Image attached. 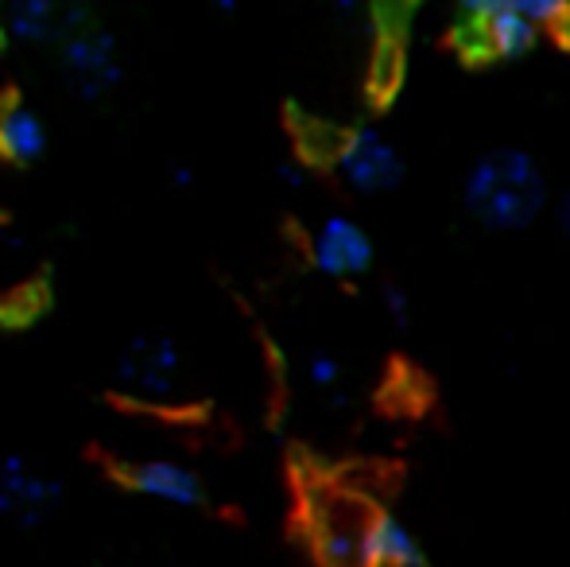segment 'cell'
I'll return each instance as SVG.
<instances>
[{
  "instance_id": "obj_7",
  "label": "cell",
  "mask_w": 570,
  "mask_h": 567,
  "mask_svg": "<svg viewBox=\"0 0 570 567\" xmlns=\"http://www.w3.org/2000/svg\"><path fill=\"white\" fill-rule=\"evenodd\" d=\"M90 20V0H4L0 8L4 36L23 47H59Z\"/></svg>"
},
{
  "instance_id": "obj_4",
  "label": "cell",
  "mask_w": 570,
  "mask_h": 567,
  "mask_svg": "<svg viewBox=\"0 0 570 567\" xmlns=\"http://www.w3.org/2000/svg\"><path fill=\"white\" fill-rule=\"evenodd\" d=\"M368 521L373 514L345 493H318L311 506V545H315L318 564L368 567Z\"/></svg>"
},
{
  "instance_id": "obj_5",
  "label": "cell",
  "mask_w": 570,
  "mask_h": 567,
  "mask_svg": "<svg viewBox=\"0 0 570 567\" xmlns=\"http://www.w3.org/2000/svg\"><path fill=\"white\" fill-rule=\"evenodd\" d=\"M62 506V482L28 454L0 459V517L16 529H36Z\"/></svg>"
},
{
  "instance_id": "obj_10",
  "label": "cell",
  "mask_w": 570,
  "mask_h": 567,
  "mask_svg": "<svg viewBox=\"0 0 570 567\" xmlns=\"http://www.w3.org/2000/svg\"><path fill=\"white\" fill-rule=\"evenodd\" d=\"M117 478L128 486L132 493L159 506H175V509H195L206 501V486L187 462L175 459H132L117 470Z\"/></svg>"
},
{
  "instance_id": "obj_12",
  "label": "cell",
  "mask_w": 570,
  "mask_h": 567,
  "mask_svg": "<svg viewBox=\"0 0 570 567\" xmlns=\"http://www.w3.org/2000/svg\"><path fill=\"white\" fill-rule=\"evenodd\" d=\"M368 567H428L423 540L389 509H376L368 521Z\"/></svg>"
},
{
  "instance_id": "obj_8",
  "label": "cell",
  "mask_w": 570,
  "mask_h": 567,
  "mask_svg": "<svg viewBox=\"0 0 570 567\" xmlns=\"http://www.w3.org/2000/svg\"><path fill=\"white\" fill-rule=\"evenodd\" d=\"M540 31H543L540 23L528 20L524 12H501V16H489V20H470V16H462L454 31V43L465 59L512 62L535 51Z\"/></svg>"
},
{
  "instance_id": "obj_11",
  "label": "cell",
  "mask_w": 570,
  "mask_h": 567,
  "mask_svg": "<svg viewBox=\"0 0 570 567\" xmlns=\"http://www.w3.org/2000/svg\"><path fill=\"white\" fill-rule=\"evenodd\" d=\"M51 148V129L43 114L23 98H0V159L12 167H31Z\"/></svg>"
},
{
  "instance_id": "obj_9",
  "label": "cell",
  "mask_w": 570,
  "mask_h": 567,
  "mask_svg": "<svg viewBox=\"0 0 570 567\" xmlns=\"http://www.w3.org/2000/svg\"><path fill=\"white\" fill-rule=\"evenodd\" d=\"M311 265L331 281H353L373 268V237L361 222L345 218V214H331L315 226L307 242Z\"/></svg>"
},
{
  "instance_id": "obj_18",
  "label": "cell",
  "mask_w": 570,
  "mask_h": 567,
  "mask_svg": "<svg viewBox=\"0 0 570 567\" xmlns=\"http://www.w3.org/2000/svg\"><path fill=\"white\" fill-rule=\"evenodd\" d=\"M556 31H559V39H563V43L570 47V12L563 16V23H559V28H556Z\"/></svg>"
},
{
  "instance_id": "obj_6",
  "label": "cell",
  "mask_w": 570,
  "mask_h": 567,
  "mask_svg": "<svg viewBox=\"0 0 570 567\" xmlns=\"http://www.w3.org/2000/svg\"><path fill=\"white\" fill-rule=\"evenodd\" d=\"M334 172L357 195H384L404 179V159L381 129H350L334 148Z\"/></svg>"
},
{
  "instance_id": "obj_15",
  "label": "cell",
  "mask_w": 570,
  "mask_h": 567,
  "mask_svg": "<svg viewBox=\"0 0 570 567\" xmlns=\"http://www.w3.org/2000/svg\"><path fill=\"white\" fill-rule=\"evenodd\" d=\"M384 300H389V315L404 323V319H407V300H404V295H400V292H389Z\"/></svg>"
},
{
  "instance_id": "obj_2",
  "label": "cell",
  "mask_w": 570,
  "mask_h": 567,
  "mask_svg": "<svg viewBox=\"0 0 570 567\" xmlns=\"http://www.w3.org/2000/svg\"><path fill=\"white\" fill-rule=\"evenodd\" d=\"M114 381L125 401L144 404V409H167L187 393V354L164 331L132 334L117 350Z\"/></svg>"
},
{
  "instance_id": "obj_13",
  "label": "cell",
  "mask_w": 570,
  "mask_h": 567,
  "mask_svg": "<svg viewBox=\"0 0 570 567\" xmlns=\"http://www.w3.org/2000/svg\"><path fill=\"white\" fill-rule=\"evenodd\" d=\"M303 378H307V385L315 389L318 397H338L345 385V365L338 354L318 350V354H311L307 362H303Z\"/></svg>"
},
{
  "instance_id": "obj_14",
  "label": "cell",
  "mask_w": 570,
  "mask_h": 567,
  "mask_svg": "<svg viewBox=\"0 0 570 567\" xmlns=\"http://www.w3.org/2000/svg\"><path fill=\"white\" fill-rule=\"evenodd\" d=\"M458 8L470 20H489L501 12H524V0H458Z\"/></svg>"
},
{
  "instance_id": "obj_3",
  "label": "cell",
  "mask_w": 570,
  "mask_h": 567,
  "mask_svg": "<svg viewBox=\"0 0 570 567\" xmlns=\"http://www.w3.org/2000/svg\"><path fill=\"white\" fill-rule=\"evenodd\" d=\"M59 55V70L70 82V90L86 101H101L120 86L125 78V59H120V47L114 31L101 28L98 20L82 23L70 39H62L55 47Z\"/></svg>"
},
{
  "instance_id": "obj_1",
  "label": "cell",
  "mask_w": 570,
  "mask_h": 567,
  "mask_svg": "<svg viewBox=\"0 0 570 567\" xmlns=\"http://www.w3.org/2000/svg\"><path fill=\"white\" fill-rule=\"evenodd\" d=\"M470 218L485 229L517 234L528 229L548 206V175L524 148H489L473 159L462 183Z\"/></svg>"
},
{
  "instance_id": "obj_16",
  "label": "cell",
  "mask_w": 570,
  "mask_h": 567,
  "mask_svg": "<svg viewBox=\"0 0 570 567\" xmlns=\"http://www.w3.org/2000/svg\"><path fill=\"white\" fill-rule=\"evenodd\" d=\"M559 226H563V234L570 237V187L563 190V198H559Z\"/></svg>"
},
{
  "instance_id": "obj_17",
  "label": "cell",
  "mask_w": 570,
  "mask_h": 567,
  "mask_svg": "<svg viewBox=\"0 0 570 567\" xmlns=\"http://www.w3.org/2000/svg\"><path fill=\"white\" fill-rule=\"evenodd\" d=\"M206 4H210L214 12H222V16H233V12H237L240 0H206Z\"/></svg>"
}]
</instances>
